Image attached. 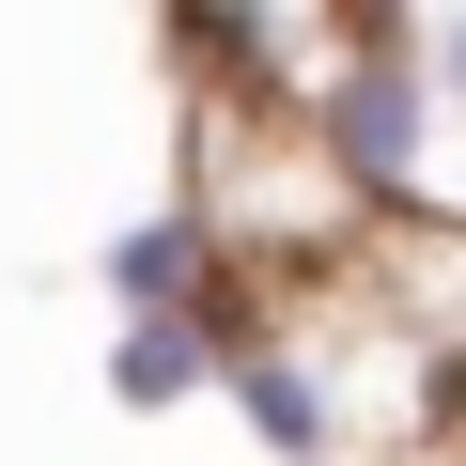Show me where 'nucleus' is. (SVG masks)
<instances>
[{
    "label": "nucleus",
    "mask_w": 466,
    "mask_h": 466,
    "mask_svg": "<svg viewBox=\"0 0 466 466\" xmlns=\"http://www.w3.org/2000/svg\"><path fill=\"white\" fill-rule=\"evenodd\" d=\"M420 78H435V109L466 125V16H420Z\"/></svg>",
    "instance_id": "5"
},
{
    "label": "nucleus",
    "mask_w": 466,
    "mask_h": 466,
    "mask_svg": "<svg viewBox=\"0 0 466 466\" xmlns=\"http://www.w3.org/2000/svg\"><path fill=\"white\" fill-rule=\"evenodd\" d=\"M233 420H249L265 451H327V373L280 358V342H233Z\"/></svg>",
    "instance_id": "4"
},
{
    "label": "nucleus",
    "mask_w": 466,
    "mask_h": 466,
    "mask_svg": "<svg viewBox=\"0 0 466 466\" xmlns=\"http://www.w3.org/2000/svg\"><path fill=\"white\" fill-rule=\"evenodd\" d=\"M435 78H420V16H358V63L311 94V140H327V187H358V218L420 202L435 187Z\"/></svg>",
    "instance_id": "1"
},
{
    "label": "nucleus",
    "mask_w": 466,
    "mask_h": 466,
    "mask_svg": "<svg viewBox=\"0 0 466 466\" xmlns=\"http://www.w3.org/2000/svg\"><path fill=\"white\" fill-rule=\"evenodd\" d=\"M202 280H218V218H202V202L140 218L125 249H109V296H125V327H140V311H202Z\"/></svg>",
    "instance_id": "3"
},
{
    "label": "nucleus",
    "mask_w": 466,
    "mask_h": 466,
    "mask_svg": "<svg viewBox=\"0 0 466 466\" xmlns=\"http://www.w3.org/2000/svg\"><path fill=\"white\" fill-rule=\"evenodd\" d=\"M202 389H233V327L218 311H140L125 342H109V404H202Z\"/></svg>",
    "instance_id": "2"
}]
</instances>
